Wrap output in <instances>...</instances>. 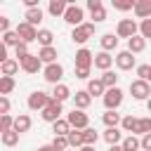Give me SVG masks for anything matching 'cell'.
I'll return each instance as SVG.
<instances>
[{
  "label": "cell",
  "instance_id": "cell-37",
  "mask_svg": "<svg viewBox=\"0 0 151 151\" xmlns=\"http://www.w3.org/2000/svg\"><path fill=\"white\" fill-rule=\"evenodd\" d=\"M83 139H85V146H94L97 139H99V134H97L94 127H87V130H83Z\"/></svg>",
  "mask_w": 151,
  "mask_h": 151
},
{
  "label": "cell",
  "instance_id": "cell-40",
  "mask_svg": "<svg viewBox=\"0 0 151 151\" xmlns=\"http://www.w3.org/2000/svg\"><path fill=\"white\" fill-rule=\"evenodd\" d=\"M134 5H137V0H113V7L120 12H127V9L134 12Z\"/></svg>",
  "mask_w": 151,
  "mask_h": 151
},
{
  "label": "cell",
  "instance_id": "cell-22",
  "mask_svg": "<svg viewBox=\"0 0 151 151\" xmlns=\"http://www.w3.org/2000/svg\"><path fill=\"white\" fill-rule=\"evenodd\" d=\"M14 130H17L19 134L28 132V130H31V116H28V113H19V116L14 118Z\"/></svg>",
  "mask_w": 151,
  "mask_h": 151
},
{
  "label": "cell",
  "instance_id": "cell-26",
  "mask_svg": "<svg viewBox=\"0 0 151 151\" xmlns=\"http://www.w3.org/2000/svg\"><path fill=\"white\" fill-rule=\"evenodd\" d=\"M38 57H40V61H45L47 66H50V64H57V50H54V47H42V50L38 52Z\"/></svg>",
  "mask_w": 151,
  "mask_h": 151
},
{
  "label": "cell",
  "instance_id": "cell-17",
  "mask_svg": "<svg viewBox=\"0 0 151 151\" xmlns=\"http://www.w3.org/2000/svg\"><path fill=\"white\" fill-rule=\"evenodd\" d=\"M71 130H73V127H71V123H68L66 118H59L57 123H52V132H54V137H68Z\"/></svg>",
  "mask_w": 151,
  "mask_h": 151
},
{
  "label": "cell",
  "instance_id": "cell-29",
  "mask_svg": "<svg viewBox=\"0 0 151 151\" xmlns=\"http://www.w3.org/2000/svg\"><path fill=\"white\" fill-rule=\"evenodd\" d=\"M68 146H73V149H83L85 146V139H83L80 130H71L68 132Z\"/></svg>",
  "mask_w": 151,
  "mask_h": 151
},
{
  "label": "cell",
  "instance_id": "cell-47",
  "mask_svg": "<svg viewBox=\"0 0 151 151\" xmlns=\"http://www.w3.org/2000/svg\"><path fill=\"white\" fill-rule=\"evenodd\" d=\"M142 149H144V151H151V132L142 137Z\"/></svg>",
  "mask_w": 151,
  "mask_h": 151
},
{
  "label": "cell",
  "instance_id": "cell-14",
  "mask_svg": "<svg viewBox=\"0 0 151 151\" xmlns=\"http://www.w3.org/2000/svg\"><path fill=\"white\" fill-rule=\"evenodd\" d=\"M40 116H42V120H47V123H57V120L61 118V104H59V101H52Z\"/></svg>",
  "mask_w": 151,
  "mask_h": 151
},
{
  "label": "cell",
  "instance_id": "cell-49",
  "mask_svg": "<svg viewBox=\"0 0 151 151\" xmlns=\"http://www.w3.org/2000/svg\"><path fill=\"white\" fill-rule=\"evenodd\" d=\"M0 28H2V33L9 31V19H7V17H0Z\"/></svg>",
  "mask_w": 151,
  "mask_h": 151
},
{
  "label": "cell",
  "instance_id": "cell-28",
  "mask_svg": "<svg viewBox=\"0 0 151 151\" xmlns=\"http://www.w3.org/2000/svg\"><path fill=\"white\" fill-rule=\"evenodd\" d=\"M19 66H21V64H19L17 59H7L5 64H0V73H2V76H14V73L19 71Z\"/></svg>",
  "mask_w": 151,
  "mask_h": 151
},
{
  "label": "cell",
  "instance_id": "cell-51",
  "mask_svg": "<svg viewBox=\"0 0 151 151\" xmlns=\"http://www.w3.org/2000/svg\"><path fill=\"white\" fill-rule=\"evenodd\" d=\"M109 151H123V146H120V144H116V146H109Z\"/></svg>",
  "mask_w": 151,
  "mask_h": 151
},
{
  "label": "cell",
  "instance_id": "cell-48",
  "mask_svg": "<svg viewBox=\"0 0 151 151\" xmlns=\"http://www.w3.org/2000/svg\"><path fill=\"white\" fill-rule=\"evenodd\" d=\"M90 76V68H76V78H80V80H85Z\"/></svg>",
  "mask_w": 151,
  "mask_h": 151
},
{
  "label": "cell",
  "instance_id": "cell-35",
  "mask_svg": "<svg viewBox=\"0 0 151 151\" xmlns=\"http://www.w3.org/2000/svg\"><path fill=\"white\" fill-rule=\"evenodd\" d=\"M101 83L106 85V90H111V87H118V76H116L113 71H104V73H101Z\"/></svg>",
  "mask_w": 151,
  "mask_h": 151
},
{
  "label": "cell",
  "instance_id": "cell-32",
  "mask_svg": "<svg viewBox=\"0 0 151 151\" xmlns=\"http://www.w3.org/2000/svg\"><path fill=\"white\" fill-rule=\"evenodd\" d=\"M19 42H21V38H19L17 31H7V33L2 35V45H5V47H17Z\"/></svg>",
  "mask_w": 151,
  "mask_h": 151
},
{
  "label": "cell",
  "instance_id": "cell-10",
  "mask_svg": "<svg viewBox=\"0 0 151 151\" xmlns=\"http://www.w3.org/2000/svg\"><path fill=\"white\" fill-rule=\"evenodd\" d=\"M116 66H118L120 71H132V68H134V54H132L130 50L118 52V54H116Z\"/></svg>",
  "mask_w": 151,
  "mask_h": 151
},
{
  "label": "cell",
  "instance_id": "cell-20",
  "mask_svg": "<svg viewBox=\"0 0 151 151\" xmlns=\"http://www.w3.org/2000/svg\"><path fill=\"white\" fill-rule=\"evenodd\" d=\"M99 45H101V52H111V50L118 47V35H113V33H104V35L99 38Z\"/></svg>",
  "mask_w": 151,
  "mask_h": 151
},
{
  "label": "cell",
  "instance_id": "cell-16",
  "mask_svg": "<svg viewBox=\"0 0 151 151\" xmlns=\"http://www.w3.org/2000/svg\"><path fill=\"white\" fill-rule=\"evenodd\" d=\"M116 61V57H111L109 52H99L94 54V68H101V71H111V64Z\"/></svg>",
  "mask_w": 151,
  "mask_h": 151
},
{
  "label": "cell",
  "instance_id": "cell-36",
  "mask_svg": "<svg viewBox=\"0 0 151 151\" xmlns=\"http://www.w3.org/2000/svg\"><path fill=\"white\" fill-rule=\"evenodd\" d=\"M151 132V118H139L137 120V127H134V134H149Z\"/></svg>",
  "mask_w": 151,
  "mask_h": 151
},
{
  "label": "cell",
  "instance_id": "cell-38",
  "mask_svg": "<svg viewBox=\"0 0 151 151\" xmlns=\"http://www.w3.org/2000/svg\"><path fill=\"white\" fill-rule=\"evenodd\" d=\"M137 120H139V118H134V116H125V118H123V123H120V127H123L125 132H130V134H134V127H137Z\"/></svg>",
  "mask_w": 151,
  "mask_h": 151
},
{
  "label": "cell",
  "instance_id": "cell-53",
  "mask_svg": "<svg viewBox=\"0 0 151 151\" xmlns=\"http://www.w3.org/2000/svg\"><path fill=\"white\" fill-rule=\"evenodd\" d=\"M146 109H149V113H151V99H149V101H146Z\"/></svg>",
  "mask_w": 151,
  "mask_h": 151
},
{
  "label": "cell",
  "instance_id": "cell-39",
  "mask_svg": "<svg viewBox=\"0 0 151 151\" xmlns=\"http://www.w3.org/2000/svg\"><path fill=\"white\" fill-rule=\"evenodd\" d=\"M19 142V132L17 130H7V132H2V144L5 146H14Z\"/></svg>",
  "mask_w": 151,
  "mask_h": 151
},
{
  "label": "cell",
  "instance_id": "cell-21",
  "mask_svg": "<svg viewBox=\"0 0 151 151\" xmlns=\"http://www.w3.org/2000/svg\"><path fill=\"white\" fill-rule=\"evenodd\" d=\"M87 92H90L92 97H104V94H106V85L101 83V78H92V80L87 83Z\"/></svg>",
  "mask_w": 151,
  "mask_h": 151
},
{
  "label": "cell",
  "instance_id": "cell-42",
  "mask_svg": "<svg viewBox=\"0 0 151 151\" xmlns=\"http://www.w3.org/2000/svg\"><path fill=\"white\" fill-rule=\"evenodd\" d=\"M139 35H142L144 40H151V19H144V21L139 24Z\"/></svg>",
  "mask_w": 151,
  "mask_h": 151
},
{
  "label": "cell",
  "instance_id": "cell-43",
  "mask_svg": "<svg viewBox=\"0 0 151 151\" xmlns=\"http://www.w3.org/2000/svg\"><path fill=\"white\" fill-rule=\"evenodd\" d=\"M14 50H17V61H21V59H26V57L31 54V52H28V42H19Z\"/></svg>",
  "mask_w": 151,
  "mask_h": 151
},
{
  "label": "cell",
  "instance_id": "cell-30",
  "mask_svg": "<svg viewBox=\"0 0 151 151\" xmlns=\"http://www.w3.org/2000/svg\"><path fill=\"white\" fill-rule=\"evenodd\" d=\"M120 146H123V151H139V149H142V139H137L134 134H130V137L123 139Z\"/></svg>",
  "mask_w": 151,
  "mask_h": 151
},
{
  "label": "cell",
  "instance_id": "cell-9",
  "mask_svg": "<svg viewBox=\"0 0 151 151\" xmlns=\"http://www.w3.org/2000/svg\"><path fill=\"white\" fill-rule=\"evenodd\" d=\"M90 66H94V54L87 47H80L76 52V68H90Z\"/></svg>",
  "mask_w": 151,
  "mask_h": 151
},
{
  "label": "cell",
  "instance_id": "cell-18",
  "mask_svg": "<svg viewBox=\"0 0 151 151\" xmlns=\"http://www.w3.org/2000/svg\"><path fill=\"white\" fill-rule=\"evenodd\" d=\"M134 17H139L142 21H144V19H151V0H137V5H134Z\"/></svg>",
  "mask_w": 151,
  "mask_h": 151
},
{
  "label": "cell",
  "instance_id": "cell-52",
  "mask_svg": "<svg viewBox=\"0 0 151 151\" xmlns=\"http://www.w3.org/2000/svg\"><path fill=\"white\" fill-rule=\"evenodd\" d=\"M80 151H97V149H94V146H83Z\"/></svg>",
  "mask_w": 151,
  "mask_h": 151
},
{
  "label": "cell",
  "instance_id": "cell-23",
  "mask_svg": "<svg viewBox=\"0 0 151 151\" xmlns=\"http://www.w3.org/2000/svg\"><path fill=\"white\" fill-rule=\"evenodd\" d=\"M104 139H106V144H109V146L123 144V134H120V130H118V127H106V132H104Z\"/></svg>",
  "mask_w": 151,
  "mask_h": 151
},
{
  "label": "cell",
  "instance_id": "cell-1",
  "mask_svg": "<svg viewBox=\"0 0 151 151\" xmlns=\"http://www.w3.org/2000/svg\"><path fill=\"white\" fill-rule=\"evenodd\" d=\"M52 101H54L52 94H47V92H42V90H35V92L28 94V109H31V111H45Z\"/></svg>",
  "mask_w": 151,
  "mask_h": 151
},
{
  "label": "cell",
  "instance_id": "cell-33",
  "mask_svg": "<svg viewBox=\"0 0 151 151\" xmlns=\"http://www.w3.org/2000/svg\"><path fill=\"white\" fill-rule=\"evenodd\" d=\"M12 90H14V78H12V76H2V78H0V94L7 97Z\"/></svg>",
  "mask_w": 151,
  "mask_h": 151
},
{
  "label": "cell",
  "instance_id": "cell-50",
  "mask_svg": "<svg viewBox=\"0 0 151 151\" xmlns=\"http://www.w3.org/2000/svg\"><path fill=\"white\" fill-rule=\"evenodd\" d=\"M35 151H57V149H54V146H52V144H45V146H38V149H35Z\"/></svg>",
  "mask_w": 151,
  "mask_h": 151
},
{
  "label": "cell",
  "instance_id": "cell-4",
  "mask_svg": "<svg viewBox=\"0 0 151 151\" xmlns=\"http://www.w3.org/2000/svg\"><path fill=\"white\" fill-rule=\"evenodd\" d=\"M92 35H94V24H83V26H76V28H73L71 40L78 42V45H85Z\"/></svg>",
  "mask_w": 151,
  "mask_h": 151
},
{
  "label": "cell",
  "instance_id": "cell-45",
  "mask_svg": "<svg viewBox=\"0 0 151 151\" xmlns=\"http://www.w3.org/2000/svg\"><path fill=\"white\" fill-rule=\"evenodd\" d=\"M149 73H151V66H149V64L137 66V76H139V80H149Z\"/></svg>",
  "mask_w": 151,
  "mask_h": 151
},
{
  "label": "cell",
  "instance_id": "cell-7",
  "mask_svg": "<svg viewBox=\"0 0 151 151\" xmlns=\"http://www.w3.org/2000/svg\"><path fill=\"white\" fill-rule=\"evenodd\" d=\"M83 19H85L83 7H78V5H68L66 14H64V21H66V24H71V26L76 28V26H83Z\"/></svg>",
  "mask_w": 151,
  "mask_h": 151
},
{
  "label": "cell",
  "instance_id": "cell-46",
  "mask_svg": "<svg viewBox=\"0 0 151 151\" xmlns=\"http://www.w3.org/2000/svg\"><path fill=\"white\" fill-rule=\"evenodd\" d=\"M7 113H9V99L0 97V116H7Z\"/></svg>",
  "mask_w": 151,
  "mask_h": 151
},
{
  "label": "cell",
  "instance_id": "cell-6",
  "mask_svg": "<svg viewBox=\"0 0 151 151\" xmlns=\"http://www.w3.org/2000/svg\"><path fill=\"white\" fill-rule=\"evenodd\" d=\"M120 104H123V90H120V87L106 90V94H104V106H106V111H116Z\"/></svg>",
  "mask_w": 151,
  "mask_h": 151
},
{
  "label": "cell",
  "instance_id": "cell-15",
  "mask_svg": "<svg viewBox=\"0 0 151 151\" xmlns=\"http://www.w3.org/2000/svg\"><path fill=\"white\" fill-rule=\"evenodd\" d=\"M87 9L92 12V19H94V24L106 19V9H104L101 0H87Z\"/></svg>",
  "mask_w": 151,
  "mask_h": 151
},
{
  "label": "cell",
  "instance_id": "cell-25",
  "mask_svg": "<svg viewBox=\"0 0 151 151\" xmlns=\"http://www.w3.org/2000/svg\"><path fill=\"white\" fill-rule=\"evenodd\" d=\"M144 47H146V40H144L142 35H134V38H130V40H127V50H130L132 54L144 52Z\"/></svg>",
  "mask_w": 151,
  "mask_h": 151
},
{
  "label": "cell",
  "instance_id": "cell-2",
  "mask_svg": "<svg viewBox=\"0 0 151 151\" xmlns=\"http://www.w3.org/2000/svg\"><path fill=\"white\" fill-rule=\"evenodd\" d=\"M66 120L71 123V127L73 130H87V125H90V118H87V113L85 111H80V109H73L71 113H66Z\"/></svg>",
  "mask_w": 151,
  "mask_h": 151
},
{
  "label": "cell",
  "instance_id": "cell-13",
  "mask_svg": "<svg viewBox=\"0 0 151 151\" xmlns=\"http://www.w3.org/2000/svg\"><path fill=\"white\" fill-rule=\"evenodd\" d=\"M90 104H92V94H90L87 90H78V92L73 94V109H80V111H85Z\"/></svg>",
  "mask_w": 151,
  "mask_h": 151
},
{
  "label": "cell",
  "instance_id": "cell-41",
  "mask_svg": "<svg viewBox=\"0 0 151 151\" xmlns=\"http://www.w3.org/2000/svg\"><path fill=\"white\" fill-rule=\"evenodd\" d=\"M7 130H14V118L7 113V116H0V132H7Z\"/></svg>",
  "mask_w": 151,
  "mask_h": 151
},
{
  "label": "cell",
  "instance_id": "cell-3",
  "mask_svg": "<svg viewBox=\"0 0 151 151\" xmlns=\"http://www.w3.org/2000/svg\"><path fill=\"white\" fill-rule=\"evenodd\" d=\"M137 31H139V26H137L134 19H120V21H118V28H116V35L130 40V38L137 35Z\"/></svg>",
  "mask_w": 151,
  "mask_h": 151
},
{
  "label": "cell",
  "instance_id": "cell-34",
  "mask_svg": "<svg viewBox=\"0 0 151 151\" xmlns=\"http://www.w3.org/2000/svg\"><path fill=\"white\" fill-rule=\"evenodd\" d=\"M26 21L31 24V26H38L40 21H42V9L38 7V9H26Z\"/></svg>",
  "mask_w": 151,
  "mask_h": 151
},
{
  "label": "cell",
  "instance_id": "cell-44",
  "mask_svg": "<svg viewBox=\"0 0 151 151\" xmlns=\"http://www.w3.org/2000/svg\"><path fill=\"white\" fill-rule=\"evenodd\" d=\"M52 146H54L57 151H66V149H68V137H54V139H52Z\"/></svg>",
  "mask_w": 151,
  "mask_h": 151
},
{
  "label": "cell",
  "instance_id": "cell-8",
  "mask_svg": "<svg viewBox=\"0 0 151 151\" xmlns=\"http://www.w3.org/2000/svg\"><path fill=\"white\" fill-rule=\"evenodd\" d=\"M17 33H19L21 42H33V40H38V28L31 26L28 21H21V24L17 26Z\"/></svg>",
  "mask_w": 151,
  "mask_h": 151
},
{
  "label": "cell",
  "instance_id": "cell-11",
  "mask_svg": "<svg viewBox=\"0 0 151 151\" xmlns=\"http://www.w3.org/2000/svg\"><path fill=\"white\" fill-rule=\"evenodd\" d=\"M61 76H64V66H61V64H50V66H45V73H42V78H45L47 83H52V85H59Z\"/></svg>",
  "mask_w": 151,
  "mask_h": 151
},
{
  "label": "cell",
  "instance_id": "cell-24",
  "mask_svg": "<svg viewBox=\"0 0 151 151\" xmlns=\"http://www.w3.org/2000/svg\"><path fill=\"white\" fill-rule=\"evenodd\" d=\"M68 97H73V94H71V90H68L64 83L54 85V92H52V99H54V101H59V104H61V101H66Z\"/></svg>",
  "mask_w": 151,
  "mask_h": 151
},
{
  "label": "cell",
  "instance_id": "cell-12",
  "mask_svg": "<svg viewBox=\"0 0 151 151\" xmlns=\"http://www.w3.org/2000/svg\"><path fill=\"white\" fill-rule=\"evenodd\" d=\"M19 64H21V68H24L26 73H38V71H40V66H42V61H40V57H38V54H28V57H26V59H21Z\"/></svg>",
  "mask_w": 151,
  "mask_h": 151
},
{
  "label": "cell",
  "instance_id": "cell-5",
  "mask_svg": "<svg viewBox=\"0 0 151 151\" xmlns=\"http://www.w3.org/2000/svg\"><path fill=\"white\" fill-rule=\"evenodd\" d=\"M130 92H132V97L139 99V101H142V99H146V101L151 99V85H149L146 80H139V78L132 80V83H130Z\"/></svg>",
  "mask_w": 151,
  "mask_h": 151
},
{
  "label": "cell",
  "instance_id": "cell-31",
  "mask_svg": "<svg viewBox=\"0 0 151 151\" xmlns=\"http://www.w3.org/2000/svg\"><path fill=\"white\" fill-rule=\"evenodd\" d=\"M52 40H54V33H52L50 28H40V31H38V42H40L42 47H52Z\"/></svg>",
  "mask_w": 151,
  "mask_h": 151
},
{
  "label": "cell",
  "instance_id": "cell-19",
  "mask_svg": "<svg viewBox=\"0 0 151 151\" xmlns=\"http://www.w3.org/2000/svg\"><path fill=\"white\" fill-rule=\"evenodd\" d=\"M68 5L71 2H66V0H50V14L52 17H64L66 14V9H68Z\"/></svg>",
  "mask_w": 151,
  "mask_h": 151
},
{
  "label": "cell",
  "instance_id": "cell-54",
  "mask_svg": "<svg viewBox=\"0 0 151 151\" xmlns=\"http://www.w3.org/2000/svg\"><path fill=\"white\" fill-rule=\"evenodd\" d=\"M146 83H151V73H149V80H146Z\"/></svg>",
  "mask_w": 151,
  "mask_h": 151
},
{
  "label": "cell",
  "instance_id": "cell-27",
  "mask_svg": "<svg viewBox=\"0 0 151 151\" xmlns=\"http://www.w3.org/2000/svg\"><path fill=\"white\" fill-rule=\"evenodd\" d=\"M101 120H104V125H106V127H118V125L123 123L120 113H116V111H106V113L101 116Z\"/></svg>",
  "mask_w": 151,
  "mask_h": 151
}]
</instances>
